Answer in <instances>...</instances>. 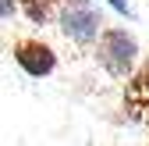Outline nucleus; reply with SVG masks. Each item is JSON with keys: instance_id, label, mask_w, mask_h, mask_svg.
<instances>
[{"instance_id": "f03ea898", "label": "nucleus", "mask_w": 149, "mask_h": 146, "mask_svg": "<svg viewBox=\"0 0 149 146\" xmlns=\"http://www.w3.org/2000/svg\"><path fill=\"white\" fill-rule=\"evenodd\" d=\"M96 29H100V18H96V11H92L89 0H68V7L61 14V32L68 36V39L89 43L92 36H96Z\"/></svg>"}, {"instance_id": "20e7f679", "label": "nucleus", "mask_w": 149, "mask_h": 146, "mask_svg": "<svg viewBox=\"0 0 149 146\" xmlns=\"http://www.w3.org/2000/svg\"><path fill=\"white\" fill-rule=\"evenodd\" d=\"M124 111L132 121L149 125V64H142L139 75L124 86Z\"/></svg>"}, {"instance_id": "423d86ee", "label": "nucleus", "mask_w": 149, "mask_h": 146, "mask_svg": "<svg viewBox=\"0 0 149 146\" xmlns=\"http://www.w3.org/2000/svg\"><path fill=\"white\" fill-rule=\"evenodd\" d=\"M107 4L114 7V11H121V14H128V4H124V0H107Z\"/></svg>"}, {"instance_id": "39448f33", "label": "nucleus", "mask_w": 149, "mask_h": 146, "mask_svg": "<svg viewBox=\"0 0 149 146\" xmlns=\"http://www.w3.org/2000/svg\"><path fill=\"white\" fill-rule=\"evenodd\" d=\"M22 4V11L32 18V22H46L50 11H53V0H18Z\"/></svg>"}, {"instance_id": "0eeeda50", "label": "nucleus", "mask_w": 149, "mask_h": 146, "mask_svg": "<svg viewBox=\"0 0 149 146\" xmlns=\"http://www.w3.org/2000/svg\"><path fill=\"white\" fill-rule=\"evenodd\" d=\"M11 11H14V0H4V18H11Z\"/></svg>"}, {"instance_id": "7ed1b4c3", "label": "nucleus", "mask_w": 149, "mask_h": 146, "mask_svg": "<svg viewBox=\"0 0 149 146\" xmlns=\"http://www.w3.org/2000/svg\"><path fill=\"white\" fill-rule=\"evenodd\" d=\"M14 61L22 64L32 79H43V75H50V71L57 68V53L46 43H39V39H25V43L14 46Z\"/></svg>"}, {"instance_id": "f257e3e1", "label": "nucleus", "mask_w": 149, "mask_h": 146, "mask_svg": "<svg viewBox=\"0 0 149 146\" xmlns=\"http://www.w3.org/2000/svg\"><path fill=\"white\" fill-rule=\"evenodd\" d=\"M135 53H139V46H135V39H132L124 29H107V32L100 36L96 61L110 71V75L124 79L128 71H132V64H135Z\"/></svg>"}]
</instances>
